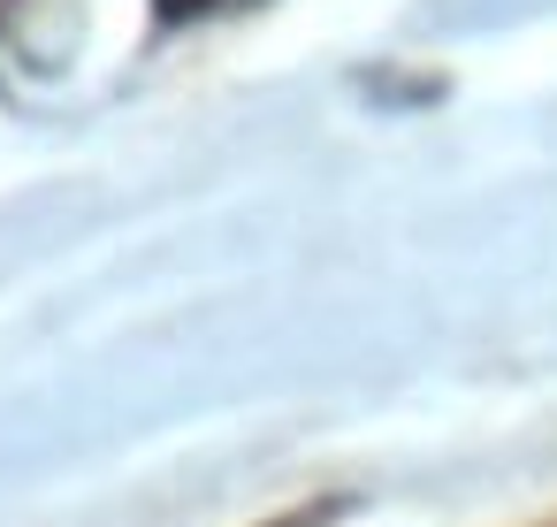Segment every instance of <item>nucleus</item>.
Masks as SVG:
<instances>
[{
	"label": "nucleus",
	"mask_w": 557,
	"mask_h": 527,
	"mask_svg": "<svg viewBox=\"0 0 557 527\" xmlns=\"http://www.w3.org/2000/svg\"><path fill=\"white\" fill-rule=\"evenodd\" d=\"M169 9H176V16H191V9H214V0H169Z\"/></svg>",
	"instance_id": "nucleus-1"
}]
</instances>
